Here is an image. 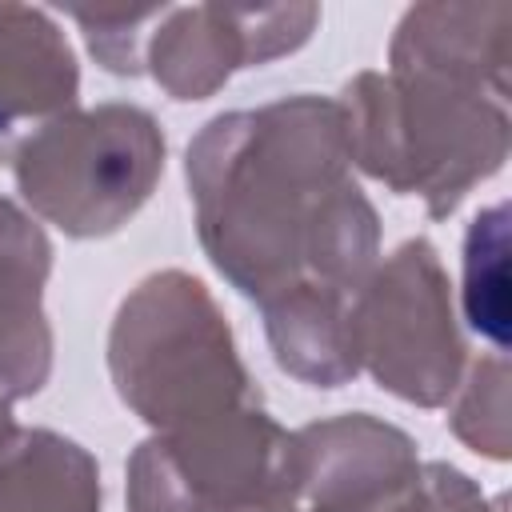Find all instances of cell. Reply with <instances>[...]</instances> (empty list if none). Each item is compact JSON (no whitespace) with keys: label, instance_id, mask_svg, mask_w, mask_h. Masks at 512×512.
<instances>
[{"label":"cell","instance_id":"cell-14","mask_svg":"<svg viewBox=\"0 0 512 512\" xmlns=\"http://www.w3.org/2000/svg\"><path fill=\"white\" fill-rule=\"evenodd\" d=\"M464 320L492 340V352L508 348V204L480 208L464 232Z\"/></svg>","mask_w":512,"mask_h":512},{"label":"cell","instance_id":"cell-6","mask_svg":"<svg viewBox=\"0 0 512 512\" xmlns=\"http://www.w3.org/2000/svg\"><path fill=\"white\" fill-rule=\"evenodd\" d=\"M352 348L360 372L396 400L416 408L452 400L464 372V336L432 240H404L352 292Z\"/></svg>","mask_w":512,"mask_h":512},{"label":"cell","instance_id":"cell-2","mask_svg":"<svg viewBox=\"0 0 512 512\" xmlns=\"http://www.w3.org/2000/svg\"><path fill=\"white\" fill-rule=\"evenodd\" d=\"M352 164L396 196H420L432 220L508 160V100L420 72H356L340 96Z\"/></svg>","mask_w":512,"mask_h":512},{"label":"cell","instance_id":"cell-8","mask_svg":"<svg viewBox=\"0 0 512 512\" xmlns=\"http://www.w3.org/2000/svg\"><path fill=\"white\" fill-rule=\"evenodd\" d=\"M292 480L308 512H412L424 496V460L404 428L344 412L292 432Z\"/></svg>","mask_w":512,"mask_h":512},{"label":"cell","instance_id":"cell-15","mask_svg":"<svg viewBox=\"0 0 512 512\" xmlns=\"http://www.w3.org/2000/svg\"><path fill=\"white\" fill-rule=\"evenodd\" d=\"M448 424L472 452L488 460H508L512 416H508V356L504 352H484L460 372Z\"/></svg>","mask_w":512,"mask_h":512},{"label":"cell","instance_id":"cell-9","mask_svg":"<svg viewBox=\"0 0 512 512\" xmlns=\"http://www.w3.org/2000/svg\"><path fill=\"white\" fill-rule=\"evenodd\" d=\"M52 276V240L40 220L0 196V396H36L52 376V324L44 284Z\"/></svg>","mask_w":512,"mask_h":512},{"label":"cell","instance_id":"cell-7","mask_svg":"<svg viewBox=\"0 0 512 512\" xmlns=\"http://www.w3.org/2000/svg\"><path fill=\"white\" fill-rule=\"evenodd\" d=\"M316 24V4H168L144 44V68L172 100H208L240 68L304 48Z\"/></svg>","mask_w":512,"mask_h":512},{"label":"cell","instance_id":"cell-10","mask_svg":"<svg viewBox=\"0 0 512 512\" xmlns=\"http://www.w3.org/2000/svg\"><path fill=\"white\" fill-rule=\"evenodd\" d=\"M508 4H412L388 44V72H420L508 100Z\"/></svg>","mask_w":512,"mask_h":512},{"label":"cell","instance_id":"cell-16","mask_svg":"<svg viewBox=\"0 0 512 512\" xmlns=\"http://www.w3.org/2000/svg\"><path fill=\"white\" fill-rule=\"evenodd\" d=\"M168 4H152V8H128V12H84L76 8L72 20L84 28L88 52L96 56L100 68L116 72V76H136L144 72V44L156 28V20L164 16Z\"/></svg>","mask_w":512,"mask_h":512},{"label":"cell","instance_id":"cell-1","mask_svg":"<svg viewBox=\"0 0 512 512\" xmlns=\"http://www.w3.org/2000/svg\"><path fill=\"white\" fill-rule=\"evenodd\" d=\"M184 176L204 256L256 304L300 280L352 296L380 260L340 100L296 92L220 112L192 136Z\"/></svg>","mask_w":512,"mask_h":512},{"label":"cell","instance_id":"cell-3","mask_svg":"<svg viewBox=\"0 0 512 512\" xmlns=\"http://www.w3.org/2000/svg\"><path fill=\"white\" fill-rule=\"evenodd\" d=\"M108 372L124 408L156 432L256 404L232 324L208 284L184 268L152 272L120 300Z\"/></svg>","mask_w":512,"mask_h":512},{"label":"cell","instance_id":"cell-4","mask_svg":"<svg viewBox=\"0 0 512 512\" xmlns=\"http://www.w3.org/2000/svg\"><path fill=\"white\" fill-rule=\"evenodd\" d=\"M164 128L140 104L68 108L32 128L12 152V176L32 216L64 236L120 232L164 176Z\"/></svg>","mask_w":512,"mask_h":512},{"label":"cell","instance_id":"cell-17","mask_svg":"<svg viewBox=\"0 0 512 512\" xmlns=\"http://www.w3.org/2000/svg\"><path fill=\"white\" fill-rule=\"evenodd\" d=\"M412 512H504V500H488L480 484L456 464L424 460V496Z\"/></svg>","mask_w":512,"mask_h":512},{"label":"cell","instance_id":"cell-12","mask_svg":"<svg viewBox=\"0 0 512 512\" xmlns=\"http://www.w3.org/2000/svg\"><path fill=\"white\" fill-rule=\"evenodd\" d=\"M272 360L300 384L340 388L356 380L352 296L316 280H300L260 304Z\"/></svg>","mask_w":512,"mask_h":512},{"label":"cell","instance_id":"cell-5","mask_svg":"<svg viewBox=\"0 0 512 512\" xmlns=\"http://www.w3.org/2000/svg\"><path fill=\"white\" fill-rule=\"evenodd\" d=\"M128 512H304L292 432L260 404L152 432L128 460Z\"/></svg>","mask_w":512,"mask_h":512},{"label":"cell","instance_id":"cell-18","mask_svg":"<svg viewBox=\"0 0 512 512\" xmlns=\"http://www.w3.org/2000/svg\"><path fill=\"white\" fill-rule=\"evenodd\" d=\"M16 428H20V424H16V416H12V404H8V396H0V448L12 440Z\"/></svg>","mask_w":512,"mask_h":512},{"label":"cell","instance_id":"cell-13","mask_svg":"<svg viewBox=\"0 0 512 512\" xmlns=\"http://www.w3.org/2000/svg\"><path fill=\"white\" fill-rule=\"evenodd\" d=\"M96 456L52 432L16 428L0 448V512H100Z\"/></svg>","mask_w":512,"mask_h":512},{"label":"cell","instance_id":"cell-11","mask_svg":"<svg viewBox=\"0 0 512 512\" xmlns=\"http://www.w3.org/2000/svg\"><path fill=\"white\" fill-rule=\"evenodd\" d=\"M80 64L60 24L32 4H0V136L72 108Z\"/></svg>","mask_w":512,"mask_h":512}]
</instances>
